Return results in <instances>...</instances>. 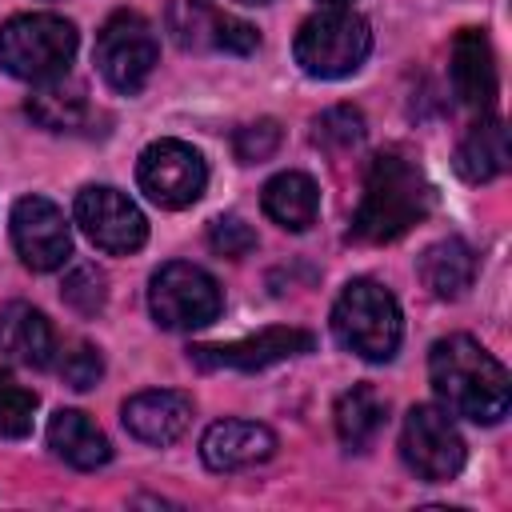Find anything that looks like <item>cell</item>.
<instances>
[{"instance_id":"1","label":"cell","mask_w":512,"mask_h":512,"mask_svg":"<svg viewBox=\"0 0 512 512\" xmlns=\"http://www.w3.org/2000/svg\"><path fill=\"white\" fill-rule=\"evenodd\" d=\"M428 380H432L444 412L464 416L472 424H496L512 400L504 364L480 340L460 336V332L432 344Z\"/></svg>"},{"instance_id":"2","label":"cell","mask_w":512,"mask_h":512,"mask_svg":"<svg viewBox=\"0 0 512 512\" xmlns=\"http://www.w3.org/2000/svg\"><path fill=\"white\" fill-rule=\"evenodd\" d=\"M432 212V184L404 152H380L368 164L364 196L352 216L360 244H392Z\"/></svg>"},{"instance_id":"3","label":"cell","mask_w":512,"mask_h":512,"mask_svg":"<svg viewBox=\"0 0 512 512\" xmlns=\"http://www.w3.org/2000/svg\"><path fill=\"white\" fill-rule=\"evenodd\" d=\"M332 332L348 352H356L372 364H384L396 356L400 336H404L400 304L384 284L352 280V284H344V292L332 304Z\"/></svg>"},{"instance_id":"4","label":"cell","mask_w":512,"mask_h":512,"mask_svg":"<svg viewBox=\"0 0 512 512\" xmlns=\"http://www.w3.org/2000/svg\"><path fill=\"white\" fill-rule=\"evenodd\" d=\"M76 28L52 12H24L0 28V68L28 84H48L68 72Z\"/></svg>"},{"instance_id":"5","label":"cell","mask_w":512,"mask_h":512,"mask_svg":"<svg viewBox=\"0 0 512 512\" xmlns=\"http://www.w3.org/2000/svg\"><path fill=\"white\" fill-rule=\"evenodd\" d=\"M368 48H372L368 20L356 16L352 8H324L308 16L292 40L296 64L316 80L352 76L368 60Z\"/></svg>"},{"instance_id":"6","label":"cell","mask_w":512,"mask_h":512,"mask_svg":"<svg viewBox=\"0 0 512 512\" xmlns=\"http://www.w3.org/2000/svg\"><path fill=\"white\" fill-rule=\"evenodd\" d=\"M220 304H224L220 284L200 264H188V260L164 264L148 284V308L156 324L168 332H192L212 324L220 316Z\"/></svg>"},{"instance_id":"7","label":"cell","mask_w":512,"mask_h":512,"mask_svg":"<svg viewBox=\"0 0 512 512\" xmlns=\"http://www.w3.org/2000/svg\"><path fill=\"white\" fill-rule=\"evenodd\" d=\"M156 32L140 12H112L96 36V68L116 92H140L156 68Z\"/></svg>"},{"instance_id":"8","label":"cell","mask_w":512,"mask_h":512,"mask_svg":"<svg viewBox=\"0 0 512 512\" xmlns=\"http://www.w3.org/2000/svg\"><path fill=\"white\" fill-rule=\"evenodd\" d=\"M136 184L160 208H188L204 196L208 164L184 140H156L136 160Z\"/></svg>"},{"instance_id":"9","label":"cell","mask_w":512,"mask_h":512,"mask_svg":"<svg viewBox=\"0 0 512 512\" xmlns=\"http://www.w3.org/2000/svg\"><path fill=\"white\" fill-rule=\"evenodd\" d=\"M400 452L404 464L428 484H444L464 468V436L456 432L452 416L436 404H416L404 416Z\"/></svg>"},{"instance_id":"10","label":"cell","mask_w":512,"mask_h":512,"mask_svg":"<svg viewBox=\"0 0 512 512\" xmlns=\"http://www.w3.org/2000/svg\"><path fill=\"white\" fill-rule=\"evenodd\" d=\"M76 224L100 252H112V256H128L148 240L144 212L108 184H92L76 196Z\"/></svg>"},{"instance_id":"11","label":"cell","mask_w":512,"mask_h":512,"mask_svg":"<svg viewBox=\"0 0 512 512\" xmlns=\"http://www.w3.org/2000/svg\"><path fill=\"white\" fill-rule=\"evenodd\" d=\"M12 244L32 272L64 268L72 256V232L64 212L44 196H24L12 208Z\"/></svg>"},{"instance_id":"12","label":"cell","mask_w":512,"mask_h":512,"mask_svg":"<svg viewBox=\"0 0 512 512\" xmlns=\"http://www.w3.org/2000/svg\"><path fill=\"white\" fill-rule=\"evenodd\" d=\"M312 332L304 328H264L256 336L232 340V344H196L188 348L192 364L200 368H236V372H260L268 364H280L288 356L312 352Z\"/></svg>"},{"instance_id":"13","label":"cell","mask_w":512,"mask_h":512,"mask_svg":"<svg viewBox=\"0 0 512 512\" xmlns=\"http://www.w3.org/2000/svg\"><path fill=\"white\" fill-rule=\"evenodd\" d=\"M272 452H276V436L268 424L256 420H220L200 440V456L212 472H240L264 464Z\"/></svg>"},{"instance_id":"14","label":"cell","mask_w":512,"mask_h":512,"mask_svg":"<svg viewBox=\"0 0 512 512\" xmlns=\"http://www.w3.org/2000/svg\"><path fill=\"white\" fill-rule=\"evenodd\" d=\"M120 416L136 440L164 448V444L184 436V428L192 420V400L184 392H172V388H152V392H136Z\"/></svg>"},{"instance_id":"15","label":"cell","mask_w":512,"mask_h":512,"mask_svg":"<svg viewBox=\"0 0 512 512\" xmlns=\"http://www.w3.org/2000/svg\"><path fill=\"white\" fill-rule=\"evenodd\" d=\"M452 88L460 96V104L488 112L496 100V60H492V44L480 28H464L452 44Z\"/></svg>"},{"instance_id":"16","label":"cell","mask_w":512,"mask_h":512,"mask_svg":"<svg viewBox=\"0 0 512 512\" xmlns=\"http://www.w3.org/2000/svg\"><path fill=\"white\" fill-rule=\"evenodd\" d=\"M0 352L24 368H48L56 352V332L48 316L24 300L0 308Z\"/></svg>"},{"instance_id":"17","label":"cell","mask_w":512,"mask_h":512,"mask_svg":"<svg viewBox=\"0 0 512 512\" xmlns=\"http://www.w3.org/2000/svg\"><path fill=\"white\" fill-rule=\"evenodd\" d=\"M48 448L68 460L72 468H104L112 460V444L108 436L96 428L92 416L76 412V408H60L52 420H48Z\"/></svg>"},{"instance_id":"18","label":"cell","mask_w":512,"mask_h":512,"mask_svg":"<svg viewBox=\"0 0 512 512\" xmlns=\"http://www.w3.org/2000/svg\"><path fill=\"white\" fill-rule=\"evenodd\" d=\"M416 272L424 280V288L440 300H456L472 288V276H476V256L472 248L460 240V236H448V240H436L420 252L416 260Z\"/></svg>"},{"instance_id":"19","label":"cell","mask_w":512,"mask_h":512,"mask_svg":"<svg viewBox=\"0 0 512 512\" xmlns=\"http://www.w3.org/2000/svg\"><path fill=\"white\" fill-rule=\"evenodd\" d=\"M504 168H508V132H504V120L484 116L460 140V148H456V172L468 184H488Z\"/></svg>"},{"instance_id":"20","label":"cell","mask_w":512,"mask_h":512,"mask_svg":"<svg viewBox=\"0 0 512 512\" xmlns=\"http://www.w3.org/2000/svg\"><path fill=\"white\" fill-rule=\"evenodd\" d=\"M268 220H276L280 228L288 232H304L316 224V212H320V192L312 184V176L304 172H280L264 184V196H260Z\"/></svg>"},{"instance_id":"21","label":"cell","mask_w":512,"mask_h":512,"mask_svg":"<svg viewBox=\"0 0 512 512\" xmlns=\"http://www.w3.org/2000/svg\"><path fill=\"white\" fill-rule=\"evenodd\" d=\"M384 396L372 384H352L340 400H336V436L344 440V448L360 452L376 440V432L384 428Z\"/></svg>"},{"instance_id":"22","label":"cell","mask_w":512,"mask_h":512,"mask_svg":"<svg viewBox=\"0 0 512 512\" xmlns=\"http://www.w3.org/2000/svg\"><path fill=\"white\" fill-rule=\"evenodd\" d=\"M28 116L48 132H80L88 124L92 108H88L84 88L80 84H64V76H60V80L40 84V92L28 100Z\"/></svg>"},{"instance_id":"23","label":"cell","mask_w":512,"mask_h":512,"mask_svg":"<svg viewBox=\"0 0 512 512\" xmlns=\"http://www.w3.org/2000/svg\"><path fill=\"white\" fill-rule=\"evenodd\" d=\"M228 12L212 8L208 0H172L164 12V24L180 48H220Z\"/></svg>"},{"instance_id":"24","label":"cell","mask_w":512,"mask_h":512,"mask_svg":"<svg viewBox=\"0 0 512 512\" xmlns=\"http://www.w3.org/2000/svg\"><path fill=\"white\" fill-rule=\"evenodd\" d=\"M32 416H36V392H28L8 372H0V436L4 440L28 436L32 432Z\"/></svg>"},{"instance_id":"25","label":"cell","mask_w":512,"mask_h":512,"mask_svg":"<svg viewBox=\"0 0 512 512\" xmlns=\"http://www.w3.org/2000/svg\"><path fill=\"white\" fill-rule=\"evenodd\" d=\"M64 300L76 308V312H84V316H92V312H100L104 308V300H108V280H104V272L96 268V264H80V268H72L68 276H64Z\"/></svg>"},{"instance_id":"26","label":"cell","mask_w":512,"mask_h":512,"mask_svg":"<svg viewBox=\"0 0 512 512\" xmlns=\"http://www.w3.org/2000/svg\"><path fill=\"white\" fill-rule=\"evenodd\" d=\"M316 140L324 148H352L364 140V116L352 104H336L316 120Z\"/></svg>"},{"instance_id":"27","label":"cell","mask_w":512,"mask_h":512,"mask_svg":"<svg viewBox=\"0 0 512 512\" xmlns=\"http://www.w3.org/2000/svg\"><path fill=\"white\" fill-rule=\"evenodd\" d=\"M280 148V124L276 120H252L232 136V152L240 164H260Z\"/></svg>"},{"instance_id":"28","label":"cell","mask_w":512,"mask_h":512,"mask_svg":"<svg viewBox=\"0 0 512 512\" xmlns=\"http://www.w3.org/2000/svg\"><path fill=\"white\" fill-rule=\"evenodd\" d=\"M208 248L216 256H228V260H240L256 248V232L240 220V216H216L208 224Z\"/></svg>"},{"instance_id":"29","label":"cell","mask_w":512,"mask_h":512,"mask_svg":"<svg viewBox=\"0 0 512 512\" xmlns=\"http://www.w3.org/2000/svg\"><path fill=\"white\" fill-rule=\"evenodd\" d=\"M60 376H64L68 388L84 392V388H92V384L104 376V360H100V352H96L92 344H76V348L64 352V360H60Z\"/></svg>"},{"instance_id":"30","label":"cell","mask_w":512,"mask_h":512,"mask_svg":"<svg viewBox=\"0 0 512 512\" xmlns=\"http://www.w3.org/2000/svg\"><path fill=\"white\" fill-rule=\"evenodd\" d=\"M320 4H324V8H348L352 0H320Z\"/></svg>"},{"instance_id":"31","label":"cell","mask_w":512,"mask_h":512,"mask_svg":"<svg viewBox=\"0 0 512 512\" xmlns=\"http://www.w3.org/2000/svg\"><path fill=\"white\" fill-rule=\"evenodd\" d=\"M240 4H272V0H240Z\"/></svg>"}]
</instances>
